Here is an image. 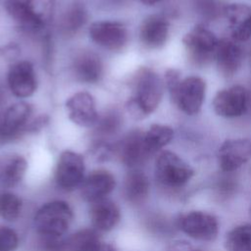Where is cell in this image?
<instances>
[{
    "instance_id": "cell-1",
    "label": "cell",
    "mask_w": 251,
    "mask_h": 251,
    "mask_svg": "<svg viewBox=\"0 0 251 251\" xmlns=\"http://www.w3.org/2000/svg\"><path fill=\"white\" fill-rule=\"evenodd\" d=\"M164 91L160 76L150 69H141L134 80V95L126 104L127 113L134 120L150 115L159 106Z\"/></svg>"
},
{
    "instance_id": "cell-2",
    "label": "cell",
    "mask_w": 251,
    "mask_h": 251,
    "mask_svg": "<svg viewBox=\"0 0 251 251\" xmlns=\"http://www.w3.org/2000/svg\"><path fill=\"white\" fill-rule=\"evenodd\" d=\"M73 218V211L67 202L52 201L37 211L34 226L43 237H61L68 230Z\"/></svg>"
},
{
    "instance_id": "cell-3",
    "label": "cell",
    "mask_w": 251,
    "mask_h": 251,
    "mask_svg": "<svg viewBox=\"0 0 251 251\" xmlns=\"http://www.w3.org/2000/svg\"><path fill=\"white\" fill-rule=\"evenodd\" d=\"M193 174V169L174 152L163 151L156 160V179L164 187L180 188L192 177Z\"/></svg>"
},
{
    "instance_id": "cell-4",
    "label": "cell",
    "mask_w": 251,
    "mask_h": 251,
    "mask_svg": "<svg viewBox=\"0 0 251 251\" xmlns=\"http://www.w3.org/2000/svg\"><path fill=\"white\" fill-rule=\"evenodd\" d=\"M219 39L202 25H195L182 38L189 60L198 67L208 65L215 59Z\"/></svg>"
},
{
    "instance_id": "cell-5",
    "label": "cell",
    "mask_w": 251,
    "mask_h": 251,
    "mask_svg": "<svg viewBox=\"0 0 251 251\" xmlns=\"http://www.w3.org/2000/svg\"><path fill=\"white\" fill-rule=\"evenodd\" d=\"M206 83L203 78L191 75L181 79L177 90L172 98L173 102L186 115L197 114L205 98Z\"/></svg>"
},
{
    "instance_id": "cell-6",
    "label": "cell",
    "mask_w": 251,
    "mask_h": 251,
    "mask_svg": "<svg viewBox=\"0 0 251 251\" xmlns=\"http://www.w3.org/2000/svg\"><path fill=\"white\" fill-rule=\"evenodd\" d=\"M177 226L188 236L202 241L214 240L219 230L217 219L201 211H192L182 215L177 220Z\"/></svg>"
},
{
    "instance_id": "cell-7",
    "label": "cell",
    "mask_w": 251,
    "mask_h": 251,
    "mask_svg": "<svg viewBox=\"0 0 251 251\" xmlns=\"http://www.w3.org/2000/svg\"><path fill=\"white\" fill-rule=\"evenodd\" d=\"M84 170V161L79 154L70 150L64 151L59 157L55 171L58 186L64 190H74L83 181Z\"/></svg>"
},
{
    "instance_id": "cell-8",
    "label": "cell",
    "mask_w": 251,
    "mask_h": 251,
    "mask_svg": "<svg viewBox=\"0 0 251 251\" xmlns=\"http://www.w3.org/2000/svg\"><path fill=\"white\" fill-rule=\"evenodd\" d=\"M248 106L249 95L241 85H233L219 91L213 100L214 111L225 118L240 117L246 113Z\"/></svg>"
},
{
    "instance_id": "cell-9",
    "label": "cell",
    "mask_w": 251,
    "mask_h": 251,
    "mask_svg": "<svg viewBox=\"0 0 251 251\" xmlns=\"http://www.w3.org/2000/svg\"><path fill=\"white\" fill-rule=\"evenodd\" d=\"M89 36L99 46L118 51L124 48L127 41V30L119 22H95L89 27Z\"/></svg>"
},
{
    "instance_id": "cell-10",
    "label": "cell",
    "mask_w": 251,
    "mask_h": 251,
    "mask_svg": "<svg viewBox=\"0 0 251 251\" xmlns=\"http://www.w3.org/2000/svg\"><path fill=\"white\" fill-rule=\"evenodd\" d=\"M251 157V142L236 138L226 140L218 151V161L222 171L230 173L244 165Z\"/></svg>"
},
{
    "instance_id": "cell-11",
    "label": "cell",
    "mask_w": 251,
    "mask_h": 251,
    "mask_svg": "<svg viewBox=\"0 0 251 251\" xmlns=\"http://www.w3.org/2000/svg\"><path fill=\"white\" fill-rule=\"evenodd\" d=\"M30 114L31 107L26 102H18L10 106L0 123V142L10 141L27 129L25 124Z\"/></svg>"
},
{
    "instance_id": "cell-12",
    "label": "cell",
    "mask_w": 251,
    "mask_h": 251,
    "mask_svg": "<svg viewBox=\"0 0 251 251\" xmlns=\"http://www.w3.org/2000/svg\"><path fill=\"white\" fill-rule=\"evenodd\" d=\"M66 108L70 120L80 126H92L98 121L95 102L91 94L78 92L74 94L66 102Z\"/></svg>"
},
{
    "instance_id": "cell-13",
    "label": "cell",
    "mask_w": 251,
    "mask_h": 251,
    "mask_svg": "<svg viewBox=\"0 0 251 251\" xmlns=\"http://www.w3.org/2000/svg\"><path fill=\"white\" fill-rule=\"evenodd\" d=\"M117 151L122 162L132 169L142 165L150 156L145 147L144 132L137 129L128 132L119 142Z\"/></svg>"
},
{
    "instance_id": "cell-14",
    "label": "cell",
    "mask_w": 251,
    "mask_h": 251,
    "mask_svg": "<svg viewBox=\"0 0 251 251\" xmlns=\"http://www.w3.org/2000/svg\"><path fill=\"white\" fill-rule=\"evenodd\" d=\"M8 84L11 92L20 98L32 95L36 89V77L33 66L28 61L14 64L8 73Z\"/></svg>"
},
{
    "instance_id": "cell-15",
    "label": "cell",
    "mask_w": 251,
    "mask_h": 251,
    "mask_svg": "<svg viewBox=\"0 0 251 251\" xmlns=\"http://www.w3.org/2000/svg\"><path fill=\"white\" fill-rule=\"evenodd\" d=\"M229 32L233 39L245 41L251 37V7L242 3H232L224 8Z\"/></svg>"
},
{
    "instance_id": "cell-16",
    "label": "cell",
    "mask_w": 251,
    "mask_h": 251,
    "mask_svg": "<svg viewBox=\"0 0 251 251\" xmlns=\"http://www.w3.org/2000/svg\"><path fill=\"white\" fill-rule=\"evenodd\" d=\"M116 179L114 176L106 170H96L90 173L82 181L81 196L88 202L106 198L115 188Z\"/></svg>"
},
{
    "instance_id": "cell-17",
    "label": "cell",
    "mask_w": 251,
    "mask_h": 251,
    "mask_svg": "<svg viewBox=\"0 0 251 251\" xmlns=\"http://www.w3.org/2000/svg\"><path fill=\"white\" fill-rule=\"evenodd\" d=\"M217 67L222 75L230 77L237 73L243 62L241 47L232 40L221 39L215 56Z\"/></svg>"
},
{
    "instance_id": "cell-18",
    "label": "cell",
    "mask_w": 251,
    "mask_h": 251,
    "mask_svg": "<svg viewBox=\"0 0 251 251\" xmlns=\"http://www.w3.org/2000/svg\"><path fill=\"white\" fill-rule=\"evenodd\" d=\"M170 25L168 21L159 15L148 17L140 27V40L149 49L162 47L169 36Z\"/></svg>"
},
{
    "instance_id": "cell-19",
    "label": "cell",
    "mask_w": 251,
    "mask_h": 251,
    "mask_svg": "<svg viewBox=\"0 0 251 251\" xmlns=\"http://www.w3.org/2000/svg\"><path fill=\"white\" fill-rule=\"evenodd\" d=\"M89 216L93 226L102 231L114 228L120 221V210L115 202L102 198L91 202Z\"/></svg>"
},
{
    "instance_id": "cell-20",
    "label": "cell",
    "mask_w": 251,
    "mask_h": 251,
    "mask_svg": "<svg viewBox=\"0 0 251 251\" xmlns=\"http://www.w3.org/2000/svg\"><path fill=\"white\" fill-rule=\"evenodd\" d=\"M73 74L76 80L84 83L97 82L102 75V63L93 52L79 53L73 63Z\"/></svg>"
},
{
    "instance_id": "cell-21",
    "label": "cell",
    "mask_w": 251,
    "mask_h": 251,
    "mask_svg": "<svg viewBox=\"0 0 251 251\" xmlns=\"http://www.w3.org/2000/svg\"><path fill=\"white\" fill-rule=\"evenodd\" d=\"M27 168L25 159L17 154L0 157V186L12 187L24 177Z\"/></svg>"
},
{
    "instance_id": "cell-22",
    "label": "cell",
    "mask_w": 251,
    "mask_h": 251,
    "mask_svg": "<svg viewBox=\"0 0 251 251\" xmlns=\"http://www.w3.org/2000/svg\"><path fill=\"white\" fill-rule=\"evenodd\" d=\"M5 7L8 14L25 30L36 32L44 27L31 13L27 0H6Z\"/></svg>"
},
{
    "instance_id": "cell-23",
    "label": "cell",
    "mask_w": 251,
    "mask_h": 251,
    "mask_svg": "<svg viewBox=\"0 0 251 251\" xmlns=\"http://www.w3.org/2000/svg\"><path fill=\"white\" fill-rule=\"evenodd\" d=\"M123 192L128 202L132 204L142 203L149 192L148 177L143 172L133 169L126 176Z\"/></svg>"
},
{
    "instance_id": "cell-24",
    "label": "cell",
    "mask_w": 251,
    "mask_h": 251,
    "mask_svg": "<svg viewBox=\"0 0 251 251\" xmlns=\"http://www.w3.org/2000/svg\"><path fill=\"white\" fill-rule=\"evenodd\" d=\"M87 13L79 2L73 3L63 15L60 22L61 32L65 35L75 34L86 23Z\"/></svg>"
},
{
    "instance_id": "cell-25",
    "label": "cell",
    "mask_w": 251,
    "mask_h": 251,
    "mask_svg": "<svg viewBox=\"0 0 251 251\" xmlns=\"http://www.w3.org/2000/svg\"><path fill=\"white\" fill-rule=\"evenodd\" d=\"M101 245L96 230L84 228L65 240L66 251H97Z\"/></svg>"
},
{
    "instance_id": "cell-26",
    "label": "cell",
    "mask_w": 251,
    "mask_h": 251,
    "mask_svg": "<svg viewBox=\"0 0 251 251\" xmlns=\"http://www.w3.org/2000/svg\"><path fill=\"white\" fill-rule=\"evenodd\" d=\"M174 137V130L169 126L152 125L144 133V143L148 153L151 155L165 145H167Z\"/></svg>"
},
{
    "instance_id": "cell-27",
    "label": "cell",
    "mask_w": 251,
    "mask_h": 251,
    "mask_svg": "<svg viewBox=\"0 0 251 251\" xmlns=\"http://www.w3.org/2000/svg\"><path fill=\"white\" fill-rule=\"evenodd\" d=\"M227 251H251V225H242L232 228L226 237Z\"/></svg>"
},
{
    "instance_id": "cell-28",
    "label": "cell",
    "mask_w": 251,
    "mask_h": 251,
    "mask_svg": "<svg viewBox=\"0 0 251 251\" xmlns=\"http://www.w3.org/2000/svg\"><path fill=\"white\" fill-rule=\"evenodd\" d=\"M22 200L14 193L0 192V218L15 221L22 211Z\"/></svg>"
},
{
    "instance_id": "cell-29",
    "label": "cell",
    "mask_w": 251,
    "mask_h": 251,
    "mask_svg": "<svg viewBox=\"0 0 251 251\" xmlns=\"http://www.w3.org/2000/svg\"><path fill=\"white\" fill-rule=\"evenodd\" d=\"M122 125V118L117 111H109L95 124L96 129L101 135H111L119 130Z\"/></svg>"
},
{
    "instance_id": "cell-30",
    "label": "cell",
    "mask_w": 251,
    "mask_h": 251,
    "mask_svg": "<svg viewBox=\"0 0 251 251\" xmlns=\"http://www.w3.org/2000/svg\"><path fill=\"white\" fill-rule=\"evenodd\" d=\"M54 1L55 0H27L31 13L44 26L52 16Z\"/></svg>"
},
{
    "instance_id": "cell-31",
    "label": "cell",
    "mask_w": 251,
    "mask_h": 251,
    "mask_svg": "<svg viewBox=\"0 0 251 251\" xmlns=\"http://www.w3.org/2000/svg\"><path fill=\"white\" fill-rule=\"evenodd\" d=\"M19 244L15 230L7 226H0V251H14Z\"/></svg>"
},
{
    "instance_id": "cell-32",
    "label": "cell",
    "mask_w": 251,
    "mask_h": 251,
    "mask_svg": "<svg viewBox=\"0 0 251 251\" xmlns=\"http://www.w3.org/2000/svg\"><path fill=\"white\" fill-rule=\"evenodd\" d=\"M199 13L206 19H215L221 10V5L217 0H200L198 2Z\"/></svg>"
},
{
    "instance_id": "cell-33",
    "label": "cell",
    "mask_w": 251,
    "mask_h": 251,
    "mask_svg": "<svg viewBox=\"0 0 251 251\" xmlns=\"http://www.w3.org/2000/svg\"><path fill=\"white\" fill-rule=\"evenodd\" d=\"M181 81L180 73L176 69H168L165 73V83L169 90L171 97L174 96L176 91L178 88V85Z\"/></svg>"
},
{
    "instance_id": "cell-34",
    "label": "cell",
    "mask_w": 251,
    "mask_h": 251,
    "mask_svg": "<svg viewBox=\"0 0 251 251\" xmlns=\"http://www.w3.org/2000/svg\"><path fill=\"white\" fill-rule=\"evenodd\" d=\"M112 148L105 142H98L93 147V154L97 160L105 161L110 158Z\"/></svg>"
},
{
    "instance_id": "cell-35",
    "label": "cell",
    "mask_w": 251,
    "mask_h": 251,
    "mask_svg": "<svg viewBox=\"0 0 251 251\" xmlns=\"http://www.w3.org/2000/svg\"><path fill=\"white\" fill-rule=\"evenodd\" d=\"M168 251H201L186 241H176L168 248Z\"/></svg>"
},
{
    "instance_id": "cell-36",
    "label": "cell",
    "mask_w": 251,
    "mask_h": 251,
    "mask_svg": "<svg viewBox=\"0 0 251 251\" xmlns=\"http://www.w3.org/2000/svg\"><path fill=\"white\" fill-rule=\"evenodd\" d=\"M97 251H117V249L113 245H111V244L101 243V245L99 246Z\"/></svg>"
},
{
    "instance_id": "cell-37",
    "label": "cell",
    "mask_w": 251,
    "mask_h": 251,
    "mask_svg": "<svg viewBox=\"0 0 251 251\" xmlns=\"http://www.w3.org/2000/svg\"><path fill=\"white\" fill-rule=\"evenodd\" d=\"M139 1H141L142 3H144L146 5H153V4L157 3V2H159L160 0H139Z\"/></svg>"
},
{
    "instance_id": "cell-38",
    "label": "cell",
    "mask_w": 251,
    "mask_h": 251,
    "mask_svg": "<svg viewBox=\"0 0 251 251\" xmlns=\"http://www.w3.org/2000/svg\"><path fill=\"white\" fill-rule=\"evenodd\" d=\"M109 1H111V2H117V1H120V0H109Z\"/></svg>"
}]
</instances>
